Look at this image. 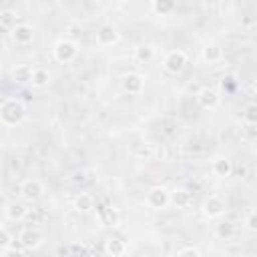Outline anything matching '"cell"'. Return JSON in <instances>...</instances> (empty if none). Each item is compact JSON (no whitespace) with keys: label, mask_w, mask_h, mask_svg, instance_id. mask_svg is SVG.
Instances as JSON below:
<instances>
[{"label":"cell","mask_w":257,"mask_h":257,"mask_svg":"<svg viewBox=\"0 0 257 257\" xmlns=\"http://www.w3.org/2000/svg\"><path fill=\"white\" fill-rule=\"evenodd\" d=\"M185 64H187V54L183 50H171V52H167V56H165V68L171 74L181 72L185 68Z\"/></svg>","instance_id":"obj_3"},{"label":"cell","mask_w":257,"mask_h":257,"mask_svg":"<svg viewBox=\"0 0 257 257\" xmlns=\"http://www.w3.org/2000/svg\"><path fill=\"white\" fill-rule=\"evenodd\" d=\"M197 100H199V104L205 106V108H215V106L219 104L221 96H219V92H217L215 88H203V90H199Z\"/></svg>","instance_id":"obj_10"},{"label":"cell","mask_w":257,"mask_h":257,"mask_svg":"<svg viewBox=\"0 0 257 257\" xmlns=\"http://www.w3.org/2000/svg\"><path fill=\"white\" fill-rule=\"evenodd\" d=\"M201 209H203V215H207V217H219L225 211V199H221L219 195H209L203 201Z\"/></svg>","instance_id":"obj_6"},{"label":"cell","mask_w":257,"mask_h":257,"mask_svg":"<svg viewBox=\"0 0 257 257\" xmlns=\"http://www.w3.org/2000/svg\"><path fill=\"white\" fill-rule=\"evenodd\" d=\"M16 24H18L16 12H12V10H0V26H2V28L12 30Z\"/></svg>","instance_id":"obj_18"},{"label":"cell","mask_w":257,"mask_h":257,"mask_svg":"<svg viewBox=\"0 0 257 257\" xmlns=\"http://www.w3.org/2000/svg\"><path fill=\"white\" fill-rule=\"evenodd\" d=\"M169 203H171V199H169V191L165 187H153L147 193V205L151 209H165Z\"/></svg>","instance_id":"obj_2"},{"label":"cell","mask_w":257,"mask_h":257,"mask_svg":"<svg viewBox=\"0 0 257 257\" xmlns=\"http://www.w3.org/2000/svg\"><path fill=\"white\" fill-rule=\"evenodd\" d=\"M203 58H205L209 64H215V62H219V60L223 58V48H221L219 44H207V46L203 48Z\"/></svg>","instance_id":"obj_14"},{"label":"cell","mask_w":257,"mask_h":257,"mask_svg":"<svg viewBox=\"0 0 257 257\" xmlns=\"http://www.w3.org/2000/svg\"><path fill=\"white\" fill-rule=\"evenodd\" d=\"M24 114H26V108H24V104H22L20 100H16V98H8V100H4L2 106H0V118H2L4 122H8V124L20 122V120L24 118Z\"/></svg>","instance_id":"obj_1"},{"label":"cell","mask_w":257,"mask_h":257,"mask_svg":"<svg viewBox=\"0 0 257 257\" xmlns=\"http://www.w3.org/2000/svg\"><path fill=\"white\" fill-rule=\"evenodd\" d=\"M116 40H118V32L114 26L104 24L98 28V32H96V44L98 46H112Z\"/></svg>","instance_id":"obj_8"},{"label":"cell","mask_w":257,"mask_h":257,"mask_svg":"<svg viewBox=\"0 0 257 257\" xmlns=\"http://www.w3.org/2000/svg\"><path fill=\"white\" fill-rule=\"evenodd\" d=\"M18 243H20L26 251H32V249H36V247L42 243V235H40L38 229L28 227V229H22V231H20V235H18Z\"/></svg>","instance_id":"obj_5"},{"label":"cell","mask_w":257,"mask_h":257,"mask_svg":"<svg viewBox=\"0 0 257 257\" xmlns=\"http://www.w3.org/2000/svg\"><path fill=\"white\" fill-rule=\"evenodd\" d=\"M104 251L112 253V255H120V253H124V245H122V241H106Z\"/></svg>","instance_id":"obj_24"},{"label":"cell","mask_w":257,"mask_h":257,"mask_svg":"<svg viewBox=\"0 0 257 257\" xmlns=\"http://www.w3.org/2000/svg\"><path fill=\"white\" fill-rule=\"evenodd\" d=\"M135 58L141 60V62H149V60L153 58V48H149V46H139V48L135 50Z\"/></svg>","instance_id":"obj_23"},{"label":"cell","mask_w":257,"mask_h":257,"mask_svg":"<svg viewBox=\"0 0 257 257\" xmlns=\"http://www.w3.org/2000/svg\"><path fill=\"white\" fill-rule=\"evenodd\" d=\"M30 82L36 86V88H44L48 82H50V72L46 68H34L32 70V76H30Z\"/></svg>","instance_id":"obj_16"},{"label":"cell","mask_w":257,"mask_h":257,"mask_svg":"<svg viewBox=\"0 0 257 257\" xmlns=\"http://www.w3.org/2000/svg\"><path fill=\"white\" fill-rule=\"evenodd\" d=\"M215 233H217V237H221V239H231V237L235 235V225H233L231 221H221V223L217 225Z\"/></svg>","instance_id":"obj_20"},{"label":"cell","mask_w":257,"mask_h":257,"mask_svg":"<svg viewBox=\"0 0 257 257\" xmlns=\"http://www.w3.org/2000/svg\"><path fill=\"white\" fill-rule=\"evenodd\" d=\"M213 173L217 175V177H229L231 173H233V163L227 159V157H221V159H217V161H213Z\"/></svg>","instance_id":"obj_13"},{"label":"cell","mask_w":257,"mask_h":257,"mask_svg":"<svg viewBox=\"0 0 257 257\" xmlns=\"http://www.w3.org/2000/svg\"><path fill=\"white\" fill-rule=\"evenodd\" d=\"M169 199H171V203L177 205V207H189V203H191V193H189L187 189H175L173 193H169Z\"/></svg>","instance_id":"obj_15"},{"label":"cell","mask_w":257,"mask_h":257,"mask_svg":"<svg viewBox=\"0 0 257 257\" xmlns=\"http://www.w3.org/2000/svg\"><path fill=\"white\" fill-rule=\"evenodd\" d=\"M12 38H14L18 44H28V42H32V38H34V30H32V26H28V24H16V26L12 28Z\"/></svg>","instance_id":"obj_11"},{"label":"cell","mask_w":257,"mask_h":257,"mask_svg":"<svg viewBox=\"0 0 257 257\" xmlns=\"http://www.w3.org/2000/svg\"><path fill=\"white\" fill-rule=\"evenodd\" d=\"M26 215H28V209H26L24 203H18V201L8 203V207H6V217H8L10 221H22Z\"/></svg>","instance_id":"obj_12"},{"label":"cell","mask_w":257,"mask_h":257,"mask_svg":"<svg viewBox=\"0 0 257 257\" xmlns=\"http://www.w3.org/2000/svg\"><path fill=\"white\" fill-rule=\"evenodd\" d=\"M245 225H247V229L251 231V233H255L257 231V213L251 209L249 213H247V219H245Z\"/></svg>","instance_id":"obj_25"},{"label":"cell","mask_w":257,"mask_h":257,"mask_svg":"<svg viewBox=\"0 0 257 257\" xmlns=\"http://www.w3.org/2000/svg\"><path fill=\"white\" fill-rule=\"evenodd\" d=\"M153 8L157 14H171L175 10V0H153Z\"/></svg>","instance_id":"obj_21"},{"label":"cell","mask_w":257,"mask_h":257,"mask_svg":"<svg viewBox=\"0 0 257 257\" xmlns=\"http://www.w3.org/2000/svg\"><path fill=\"white\" fill-rule=\"evenodd\" d=\"M143 84H145V78L137 72H128V74L122 76V88L128 94H139L143 90Z\"/></svg>","instance_id":"obj_9"},{"label":"cell","mask_w":257,"mask_h":257,"mask_svg":"<svg viewBox=\"0 0 257 257\" xmlns=\"http://www.w3.org/2000/svg\"><path fill=\"white\" fill-rule=\"evenodd\" d=\"M20 193H22V197H24L26 201H36V199H40V197H42L44 187H42V183H40V181H36V179H28V181H24V183H22Z\"/></svg>","instance_id":"obj_7"},{"label":"cell","mask_w":257,"mask_h":257,"mask_svg":"<svg viewBox=\"0 0 257 257\" xmlns=\"http://www.w3.org/2000/svg\"><path fill=\"white\" fill-rule=\"evenodd\" d=\"M76 54H78V48H76V44L72 40H60L54 46V56L60 62H70Z\"/></svg>","instance_id":"obj_4"},{"label":"cell","mask_w":257,"mask_h":257,"mask_svg":"<svg viewBox=\"0 0 257 257\" xmlns=\"http://www.w3.org/2000/svg\"><path fill=\"white\" fill-rule=\"evenodd\" d=\"M8 245H12V237H10V233L6 229H0V249L4 251Z\"/></svg>","instance_id":"obj_26"},{"label":"cell","mask_w":257,"mask_h":257,"mask_svg":"<svg viewBox=\"0 0 257 257\" xmlns=\"http://www.w3.org/2000/svg\"><path fill=\"white\" fill-rule=\"evenodd\" d=\"M74 207H76L78 211H92V209H94V199H92V195L80 193V195L76 197V201H74Z\"/></svg>","instance_id":"obj_17"},{"label":"cell","mask_w":257,"mask_h":257,"mask_svg":"<svg viewBox=\"0 0 257 257\" xmlns=\"http://www.w3.org/2000/svg\"><path fill=\"white\" fill-rule=\"evenodd\" d=\"M245 122L247 124H255L257 122V104L255 102H249L247 106H245Z\"/></svg>","instance_id":"obj_22"},{"label":"cell","mask_w":257,"mask_h":257,"mask_svg":"<svg viewBox=\"0 0 257 257\" xmlns=\"http://www.w3.org/2000/svg\"><path fill=\"white\" fill-rule=\"evenodd\" d=\"M177 255H179V257H181V255H197V257H199V255H201V251H199V249H195V247H185V249H179V251H177Z\"/></svg>","instance_id":"obj_27"},{"label":"cell","mask_w":257,"mask_h":257,"mask_svg":"<svg viewBox=\"0 0 257 257\" xmlns=\"http://www.w3.org/2000/svg\"><path fill=\"white\" fill-rule=\"evenodd\" d=\"M12 76L16 82H30V76H32V68L26 66V64H20L12 70Z\"/></svg>","instance_id":"obj_19"}]
</instances>
